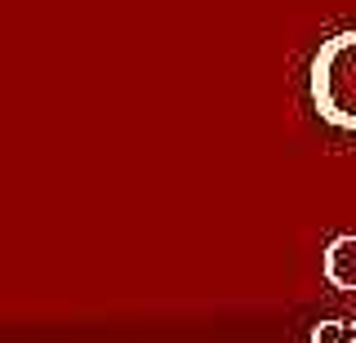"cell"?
I'll return each mask as SVG.
<instances>
[{"label": "cell", "mask_w": 356, "mask_h": 343, "mask_svg": "<svg viewBox=\"0 0 356 343\" xmlns=\"http://www.w3.org/2000/svg\"><path fill=\"white\" fill-rule=\"evenodd\" d=\"M307 98L321 125L356 134V27H343L307 58Z\"/></svg>", "instance_id": "obj_1"}, {"label": "cell", "mask_w": 356, "mask_h": 343, "mask_svg": "<svg viewBox=\"0 0 356 343\" xmlns=\"http://www.w3.org/2000/svg\"><path fill=\"white\" fill-rule=\"evenodd\" d=\"M321 272L334 290H356V232H343L330 241L321 254Z\"/></svg>", "instance_id": "obj_2"}, {"label": "cell", "mask_w": 356, "mask_h": 343, "mask_svg": "<svg viewBox=\"0 0 356 343\" xmlns=\"http://www.w3.org/2000/svg\"><path fill=\"white\" fill-rule=\"evenodd\" d=\"M312 343H348V321H316L312 326Z\"/></svg>", "instance_id": "obj_3"}, {"label": "cell", "mask_w": 356, "mask_h": 343, "mask_svg": "<svg viewBox=\"0 0 356 343\" xmlns=\"http://www.w3.org/2000/svg\"><path fill=\"white\" fill-rule=\"evenodd\" d=\"M348 343H356V321H348Z\"/></svg>", "instance_id": "obj_4"}]
</instances>
